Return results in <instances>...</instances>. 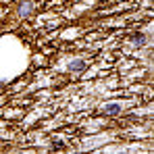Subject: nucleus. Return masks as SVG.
<instances>
[{
	"label": "nucleus",
	"instance_id": "nucleus-1",
	"mask_svg": "<svg viewBox=\"0 0 154 154\" xmlns=\"http://www.w3.org/2000/svg\"><path fill=\"white\" fill-rule=\"evenodd\" d=\"M31 8H33V4H31V2H23V4H21V11H19V15H21V17H27V15H31Z\"/></svg>",
	"mask_w": 154,
	"mask_h": 154
},
{
	"label": "nucleus",
	"instance_id": "nucleus-2",
	"mask_svg": "<svg viewBox=\"0 0 154 154\" xmlns=\"http://www.w3.org/2000/svg\"><path fill=\"white\" fill-rule=\"evenodd\" d=\"M106 112H108V115H117V112H119V106H117V104H110V106H106Z\"/></svg>",
	"mask_w": 154,
	"mask_h": 154
},
{
	"label": "nucleus",
	"instance_id": "nucleus-3",
	"mask_svg": "<svg viewBox=\"0 0 154 154\" xmlns=\"http://www.w3.org/2000/svg\"><path fill=\"white\" fill-rule=\"evenodd\" d=\"M81 67H83V63H73V65H71L73 71H75V69H81Z\"/></svg>",
	"mask_w": 154,
	"mask_h": 154
}]
</instances>
